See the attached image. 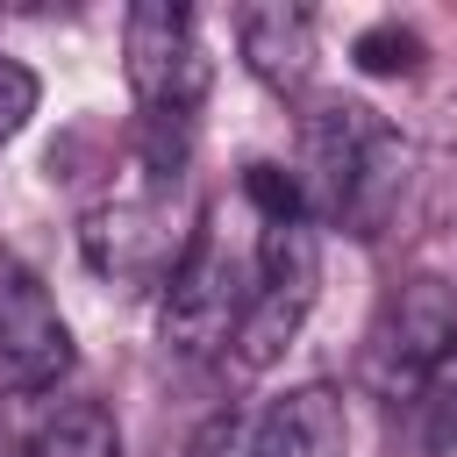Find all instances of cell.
I'll return each mask as SVG.
<instances>
[{
	"mask_svg": "<svg viewBox=\"0 0 457 457\" xmlns=\"http://www.w3.org/2000/svg\"><path fill=\"white\" fill-rule=\"evenodd\" d=\"M186 457H257V421L250 414H214V421H200Z\"/></svg>",
	"mask_w": 457,
	"mask_h": 457,
	"instance_id": "9a60e30c",
	"label": "cell"
},
{
	"mask_svg": "<svg viewBox=\"0 0 457 457\" xmlns=\"http://www.w3.org/2000/svg\"><path fill=\"white\" fill-rule=\"evenodd\" d=\"M71 371V328L29 264L0 257V400L50 393Z\"/></svg>",
	"mask_w": 457,
	"mask_h": 457,
	"instance_id": "5b68a950",
	"label": "cell"
},
{
	"mask_svg": "<svg viewBox=\"0 0 457 457\" xmlns=\"http://www.w3.org/2000/svg\"><path fill=\"white\" fill-rule=\"evenodd\" d=\"M350 57H357V71H371V79H414L421 71V36L407 29V21H371L357 43H350Z\"/></svg>",
	"mask_w": 457,
	"mask_h": 457,
	"instance_id": "4fadbf2b",
	"label": "cell"
},
{
	"mask_svg": "<svg viewBox=\"0 0 457 457\" xmlns=\"http://www.w3.org/2000/svg\"><path fill=\"white\" fill-rule=\"evenodd\" d=\"M414 421H421V443L428 450H457V343L436 357V371L414 386Z\"/></svg>",
	"mask_w": 457,
	"mask_h": 457,
	"instance_id": "7c38bea8",
	"label": "cell"
},
{
	"mask_svg": "<svg viewBox=\"0 0 457 457\" xmlns=\"http://www.w3.org/2000/svg\"><path fill=\"white\" fill-rule=\"evenodd\" d=\"M257 457H350V414L336 386H293L257 414Z\"/></svg>",
	"mask_w": 457,
	"mask_h": 457,
	"instance_id": "ba28073f",
	"label": "cell"
},
{
	"mask_svg": "<svg viewBox=\"0 0 457 457\" xmlns=\"http://www.w3.org/2000/svg\"><path fill=\"white\" fill-rule=\"evenodd\" d=\"M250 286H257V250L243 257L228 243V228L207 221L193 236V250L179 257V271L164 278V300H157L164 350H179V357H221V350H236L243 314H250Z\"/></svg>",
	"mask_w": 457,
	"mask_h": 457,
	"instance_id": "7a4b0ae2",
	"label": "cell"
},
{
	"mask_svg": "<svg viewBox=\"0 0 457 457\" xmlns=\"http://www.w3.org/2000/svg\"><path fill=\"white\" fill-rule=\"evenodd\" d=\"M21 457H121V428L100 400H71L21 443Z\"/></svg>",
	"mask_w": 457,
	"mask_h": 457,
	"instance_id": "8fae6325",
	"label": "cell"
},
{
	"mask_svg": "<svg viewBox=\"0 0 457 457\" xmlns=\"http://www.w3.org/2000/svg\"><path fill=\"white\" fill-rule=\"evenodd\" d=\"M179 179H143L129 193H107L86 221H79V243H86V264L114 286H164L179 271V257L193 250L200 228H186L179 214Z\"/></svg>",
	"mask_w": 457,
	"mask_h": 457,
	"instance_id": "3957f363",
	"label": "cell"
},
{
	"mask_svg": "<svg viewBox=\"0 0 457 457\" xmlns=\"http://www.w3.org/2000/svg\"><path fill=\"white\" fill-rule=\"evenodd\" d=\"M236 43H243V64L271 93H307V79H314V14H300V7H243L236 14Z\"/></svg>",
	"mask_w": 457,
	"mask_h": 457,
	"instance_id": "9c48e42d",
	"label": "cell"
},
{
	"mask_svg": "<svg viewBox=\"0 0 457 457\" xmlns=\"http://www.w3.org/2000/svg\"><path fill=\"white\" fill-rule=\"evenodd\" d=\"M407 143H400V129H378V143H371V157H364V171H357V186H350V207H343V228L350 236H378L386 221H393V207H400V193H407Z\"/></svg>",
	"mask_w": 457,
	"mask_h": 457,
	"instance_id": "30bf717a",
	"label": "cell"
},
{
	"mask_svg": "<svg viewBox=\"0 0 457 457\" xmlns=\"http://www.w3.org/2000/svg\"><path fill=\"white\" fill-rule=\"evenodd\" d=\"M378 129H386V121H378L364 100H321V107L300 121V164H293V179H300V200H307L314 221H336V228H343L350 186H357Z\"/></svg>",
	"mask_w": 457,
	"mask_h": 457,
	"instance_id": "8992f818",
	"label": "cell"
},
{
	"mask_svg": "<svg viewBox=\"0 0 457 457\" xmlns=\"http://www.w3.org/2000/svg\"><path fill=\"white\" fill-rule=\"evenodd\" d=\"M121 57H129V93L143 107V129H150V164L157 179H179L186 164V143H193V114L214 86V57L200 43V21L193 7H171V0H143L129 7L121 21Z\"/></svg>",
	"mask_w": 457,
	"mask_h": 457,
	"instance_id": "6da1fadb",
	"label": "cell"
},
{
	"mask_svg": "<svg viewBox=\"0 0 457 457\" xmlns=\"http://www.w3.org/2000/svg\"><path fill=\"white\" fill-rule=\"evenodd\" d=\"M314 293H321L314 221H307V214H293V221H257V286H250V314H243V336H236V364H243V371L278 364V357L293 350V336L307 328Z\"/></svg>",
	"mask_w": 457,
	"mask_h": 457,
	"instance_id": "277c9868",
	"label": "cell"
},
{
	"mask_svg": "<svg viewBox=\"0 0 457 457\" xmlns=\"http://www.w3.org/2000/svg\"><path fill=\"white\" fill-rule=\"evenodd\" d=\"M450 343H457V300H450V286L414 278V286H400V300H393L386 321L371 328L364 364H371V378H378L386 393H407V400H414V386L436 371V357H443Z\"/></svg>",
	"mask_w": 457,
	"mask_h": 457,
	"instance_id": "52a82bcc",
	"label": "cell"
},
{
	"mask_svg": "<svg viewBox=\"0 0 457 457\" xmlns=\"http://www.w3.org/2000/svg\"><path fill=\"white\" fill-rule=\"evenodd\" d=\"M36 100H43V86H36V71H29L21 57H0V143H14V136L29 129V114H36Z\"/></svg>",
	"mask_w": 457,
	"mask_h": 457,
	"instance_id": "5bb4252c",
	"label": "cell"
}]
</instances>
